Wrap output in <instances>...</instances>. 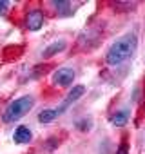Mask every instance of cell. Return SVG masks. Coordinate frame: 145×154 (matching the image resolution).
I'll return each mask as SVG.
<instances>
[{
  "mask_svg": "<svg viewBox=\"0 0 145 154\" xmlns=\"http://www.w3.org/2000/svg\"><path fill=\"white\" fill-rule=\"evenodd\" d=\"M136 49H138V35L136 31H129L109 45V49L105 51V63L118 67L125 63L129 58H132Z\"/></svg>",
  "mask_w": 145,
  "mask_h": 154,
  "instance_id": "6da1fadb",
  "label": "cell"
},
{
  "mask_svg": "<svg viewBox=\"0 0 145 154\" xmlns=\"http://www.w3.org/2000/svg\"><path fill=\"white\" fill-rule=\"evenodd\" d=\"M35 103H36V98H35L33 94L18 96V98L11 100V102L4 107L2 114H0V120H2L4 123H15V122L22 120L27 112H31L33 107H35Z\"/></svg>",
  "mask_w": 145,
  "mask_h": 154,
  "instance_id": "7a4b0ae2",
  "label": "cell"
},
{
  "mask_svg": "<svg viewBox=\"0 0 145 154\" xmlns=\"http://www.w3.org/2000/svg\"><path fill=\"white\" fill-rule=\"evenodd\" d=\"M75 78H76V69L75 67H69V65H63V67H58L53 71L51 74V84L54 87H63V89H71L72 84H75Z\"/></svg>",
  "mask_w": 145,
  "mask_h": 154,
  "instance_id": "3957f363",
  "label": "cell"
},
{
  "mask_svg": "<svg viewBox=\"0 0 145 154\" xmlns=\"http://www.w3.org/2000/svg\"><path fill=\"white\" fill-rule=\"evenodd\" d=\"M85 91H87V87H85V85H82V84H76V85H72V87L69 89V93L65 94V98L62 100V103L56 107L58 114L62 116V114H63V112H65V111L71 107V105H75V103H76V102H78V100H80L84 94H85Z\"/></svg>",
  "mask_w": 145,
  "mask_h": 154,
  "instance_id": "277c9868",
  "label": "cell"
},
{
  "mask_svg": "<svg viewBox=\"0 0 145 154\" xmlns=\"http://www.w3.org/2000/svg\"><path fill=\"white\" fill-rule=\"evenodd\" d=\"M24 24H26V29L31 31V33L40 31V29L44 27V24H45V15H44V11H42L40 8H33V9H29V11L26 13V20H24Z\"/></svg>",
  "mask_w": 145,
  "mask_h": 154,
  "instance_id": "5b68a950",
  "label": "cell"
},
{
  "mask_svg": "<svg viewBox=\"0 0 145 154\" xmlns=\"http://www.w3.org/2000/svg\"><path fill=\"white\" fill-rule=\"evenodd\" d=\"M67 45H69V42H67L65 38H58V40H54V42L47 44V45L42 49L40 58H42V60H51V58H54L56 54L63 53V51L67 49Z\"/></svg>",
  "mask_w": 145,
  "mask_h": 154,
  "instance_id": "8992f818",
  "label": "cell"
},
{
  "mask_svg": "<svg viewBox=\"0 0 145 154\" xmlns=\"http://www.w3.org/2000/svg\"><path fill=\"white\" fill-rule=\"evenodd\" d=\"M131 120V109L129 107H123V109H118L114 111L111 116H109V122L113 127H125Z\"/></svg>",
  "mask_w": 145,
  "mask_h": 154,
  "instance_id": "52a82bcc",
  "label": "cell"
},
{
  "mask_svg": "<svg viewBox=\"0 0 145 154\" xmlns=\"http://www.w3.org/2000/svg\"><path fill=\"white\" fill-rule=\"evenodd\" d=\"M33 140V131L27 127V125H18L13 132V141L17 145H26Z\"/></svg>",
  "mask_w": 145,
  "mask_h": 154,
  "instance_id": "ba28073f",
  "label": "cell"
},
{
  "mask_svg": "<svg viewBox=\"0 0 145 154\" xmlns=\"http://www.w3.org/2000/svg\"><path fill=\"white\" fill-rule=\"evenodd\" d=\"M58 17H71L75 15V6H72L71 2H65V0H53V2L49 4Z\"/></svg>",
  "mask_w": 145,
  "mask_h": 154,
  "instance_id": "9c48e42d",
  "label": "cell"
},
{
  "mask_svg": "<svg viewBox=\"0 0 145 154\" xmlns=\"http://www.w3.org/2000/svg\"><path fill=\"white\" fill-rule=\"evenodd\" d=\"M58 116H60V114H58L56 107H47V109H42V111L38 112V122L44 123V125H47V123H53Z\"/></svg>",
  "mask_w": 145,
  "mask_h": 154,
  "instance_id": "30bf717a",
  "label": "cell"
},
{
  "mask_svg": "<svg viewBox=\"0 0 145 154\" xmlns=\"http://www.w3.org/2000/svg\"><path fill=\"white\" fill-rule=\"evenodd\" d=\"M75 125H76V129H78V131L87 132V131H91V127H93V120H91V118H87V116H84V118H82V120H78Z\"/></svg>",
  "mask_w": 145,
  "mask_h": 154,
  "instance_id": "8fae6325",
  "label": "cell"
},
{
  "mask_svg": "<svg viewBox=\"0 0 145 154\" xmlns=\"http://www.w3.org/2000/svg\"><path fill=\"white\" fill-rule=\"evenodd\" d=\"M9 8H11V4L8 2V0H0V15H2V17L9 11Z\"/></svg>",
  "mask_w": 145,
  "mask_h": 154,
  "instance_id": "7c38bea8",
  "label": "cell"
},
{
  "mask_svg": "<svg viewBox=\"0 0 145 154\" xmlns=\"http://www.w3.org/2000/svg\"><path fill=\"white\" fill-rule=\"evenodd\" d=\"M116 154H129V149H127V145H125V143H122V145L118 147Z\"/></svg>",
  "mask_w": 145,
  "mask_h": 154,
  "instance_id": "4fadbf2b",
  "label": "cell"
}]
</instances>
